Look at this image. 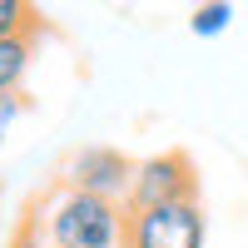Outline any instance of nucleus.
Masks as SVG:
<instances>
[{
    "instance_id": "obj_1",
    "label": "nucleus",
    "mask_w": 248,
    "mask_h": 248,
    "mask_svg": "<svg viewBox=\"0 0 248 248\" xmlns=\"http://www.w3.org/2000/svg\"><path fill=\"white\" fill-rule=\"evenodd\" d=\"M15 248H129V209L60 184L35 203Z\"/></svg>"
},
{
    "instance_id": "obj_2",
    "label": "nucleus",
    "mask_w": 248,
    "mask_h": 248,
    "mask_svg": "<svg viewBox=\"0 0 248 248\" xmlns=\"http://www.w3.org/2000/svg\"><path fill=\"white\" fill-rule=\"evenodd\" d=\"M179 199H199V174H194V159L184 149L134 159V184H129V199H124L129 214L164 209V203H179Z\"/></svg>"
},
{
    "instance_id": "obj_3",
    "label": "nucleus",
    "mask_w": 248,
    "mask_h": 248,
    "mask_svg": "<svg viewBox=\"0 0 248 248\" xmlns=\"http://www.w3.org/2000/svg\"><path fill=\"white\" fill-rule=\"evenodd\" d=\"M129 248H209V218L199 199L129 214Z\"/></svg>"
},
{
    "instance_id": "obj_4",
    "label": "nucleus",
    "mask_w": 248,
    "mask_h": 248,
    "mask_svg": "<svg viewBox=\"0 0 248 248\" xmlns=\"http://www.w3.org/2000/svg\"><path fill=\"white\" fill-rule=\"evenodd\" d=\"M65 184L79 189V194L124 203V199H129V184H134V159L124 149H109V144H85L79 154H70Z\"/></svg>"
},
{
    "instance_id": "obj_5",
    "label": "nucleus",
    "mask_w": 248,
    "mask_h": 248,
    "mask_svg": "<svg viewBox=\"0 0 248 248\" xmlns=\"http://www.w3.org/2000/svg\"><path fill=\"white\" fill-rule=\"evenodd\" d=\"M40 35H0V94H20Z\"/></svg>"
},
{
    "instance_id": "obj_6",
    "label": "nucleus",
    "mask_w": 248,
    "mask_h": 248,
    "mask_svg": "<svg viewBox=\"0 0 248 248\" xmlns=\"http://www.w3.org/2000/svg\"><path fill=\"white\" fill-rule=\"evenodd\" d=\"M233 25V5L229 0H194V15H189V30L199 40H214Z\"/></svg>"
},
{
    "instance_id": "obj_7",
    "label": "nucleus",
    "mask_w": 248,
    "mask_h": 248,
    "mask_svg": "<svg viewBox=\"0 0 248 248\" xmlns=\"http://www.w3.org/2000/svg\"><path fill=\"white\" fill-rule=\"evenodd\" d=\"M0 35H40V15L30 0H0Z\"/></svg>"
},
{
    "instance_id": "obj_8",
    "label": "nucleus",
    "mask_w": 248,
    "mask_h": 248,
    "mask_svg": "<svg viewBox=\"0 0 248 248\" xmlns=\"http://www.w3.org/2000/svg\"><path fill=\"white\" fill-rule=\"evenodd\" d=\"M25 114V94H0V139L10 134V124Z\"/></svg>"
}]
</instances>
